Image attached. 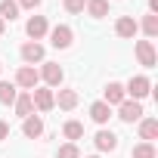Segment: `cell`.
<instances>
[{
  "label": "cell",
  "mask_w": 158,
  "mask_h": 158,
  "mask_svg": "<svg viewBox=\"0 0 158 158\" xmlns=\"http://www.w3.org/2000/svg\"><path fill=\"white\" fill-rule=\"evenodd\" d=\"M124 93H130V96H133V99L139 102V99H146V96L152 93V81H149L146 74H136V77H130V81H127Z\"/></svg>",
  "instance_id": "cell-1"
},
{
  "label": "cell",
  "mask_w": 158,
  "mask_h": 158,
  "mask_svg": "<svg viewBox=\"0 0 158 158\" xmlns=\"http://www.w3.org/2000/svg\"><path fill=\"white\" fill-rule=\"evenodd\" d=\"M31 102H34L37 112H50V109L56 106V93H53L50 87H34V90H31Z\"/></svg>",
  "instance_id": "cell-2"
},
{
  "label": "cell",
  "mask_w": 158,
  "mask_h": 158,
  "mask_svg": "<svg viewBox=\"0 0 158 158\" xmlns=\"http://www.w3.org/2000/svg\"><path fill=\"white\" fill-rule=\"evenodd\" d=\"M143 102H136V99H124L121 106H118V118L121 121H127V124H133V121H143Z\"/></svg>",
  "instance_id": "cell-3"
},
{
  "label": "cell",
  "mask_w": 158,
  "mask_h": 158,
  "mask_svg": "<svg viewBox=\"0 0 158 158\" xmlns=\"http://www.w3.org/2000/svg\"><path fill=\"white\" fill-rule=\"evenodd\" d=\"M37 84H40V74H37L34 65H22V68L16 71V87H22V90H34Z\"/></svg>",
  "instance_id": "cell-4"
},
{
  "label": "cell",
  "mask_w": 158,
  "mask_h": 158,
  "mask_svg": "<svg viewBox=\"0 0 158 158\" xmlns=\"http://www.w3.org/2000/svg\"><path fill=\"white\" fill-rule=\"evenodd\" d=\"M71 40H74V31H71L68 25H56V28L50 31V44H53L56 50H68Z\"/></svg>",
  "instance_id": "cell-5"
},
{
  "label": "cell",
  "mask_w": 158,
  "mask_h": 158,
  "mask_svg": "<svg viewBox=\"0 0 158 158\" xmlns=\"http://www.w3.org/2000/svg\"><path fill=\"white\" fill-rule=\"evenodd\" d=\"M37 74H40V81H44L47 87H59V84H62V77H65V71H62L56 62H44V68H40Z\"/></svg>",
  "instance_id": "cell-6"
},
{
  "label": "cell",
  "mask_w": 158,
  "mask_h": 158,
  "mask_svg": "<svg viewBox=\"0 0 158 158\" xmlns=\"http://www.w3.org/2000/svg\"><path fill=\"white\" fill-rule=\"evenodd\" d=\"M136 59H139V65H143V68H155L158 56H155L152 40H136Z\"/></svg>",
  "instance_id": "cell-7"
},
{
  "label": "cell",
  "mask_w": 158,
  "mask_h": 158,
  "mask_svg": "<svg viewBox=\"0 0 158 158\" xmlns=\"http://www.w3.org/2000/svg\"><path fill=\"white\" fill-rule=\"evenodd\" d=\"M47 31H50V25H47V16H31V19L25 22V34H28L31 40H40Z\"/></svg>",
  "instance_id": "cell-8"
},
{
  "label": "cell",
  "mask_w": 158,
  "mask_h": 158,
  "mask_svg": "<svg viewBox=\"0 0 158 158\" xmlns=\"http://www.w3.org/2000/svg\"><path fill=\"white\" fill-rule=\"evenodd\" d=\"M136 31H139V25H136V19H133V16H121V19L115 22V34H118V37H124V40H127V37H133Z\"/></svg>",
  "instance_id": "cell-9"
},
{
  "label": "cell",
  "mask_w": 158,
  "mask_h": 158,
  "mask_svg": "<svg viewBox=\"0 0 158 158\" xmlns=\"http://www.w3.org/2000/svg\"><path fill=\"white\" fill-rule=\"evenodd\" d=\"M93 143H96L99 152H115V149H118V136H115L112 130H99V133L93 136Z\"/></svg>",
  "instance_id": "cell-10"
},
{
  "label": "cell",
  "mask_w": 158,
  "mask_h": 158,
  "mask_svg": "<svg viewBox=\"0 0 158 158\" xmlns=\"http://www.w3.org/2000/svg\"><path fill=\"white\" fill-rule=\"evenodd\" d=\"M22 59H25L28 65H34V62H44V47H40L37 40H28V44L22 47Z\"/></svg>",
  "instance_id": "cell-11"
},
{
  "label": "cell",
  "mask_w": 158,
  "mask_h": 158,
  "mask_svg": "<svg viewBox=\"0 0 158 158\" xmlns=\"http://www.w3.org/2000/svg\"><path fill=\"white\" fill-rule=\"evenodd\" d=\"M124 99H127V93H124V84H115V81H112V84L106 87V99H102V102H106V106H121Z\"/></svg>",
  "instance_id": "cell-12"
},
{
  "label": "cell",
  "mask_w": 158,
  "mask_h": 158,
  "mask_svg": "<svg viewBox=\"0 0 158 158\" xmlns=\"http://www.w3.org/2000/svg\"><path fill=\"white\" fill-rule=\"evenodd\" d=\"M22 133H25L28 139H37V136L44 133V121H40L37 115H28V118H25V124H22Z\"/></svg>",
  "instance_id": "cell-13"
},
{
  "label": "cell",
  "mask_w": 158,
  "mask_h": 158,
  "mask_svg": "<svg viewBox=\"0 0 158 158\" xmlns=\"http://www.w3.org/2000/svg\"><path fill=\"white\" fill-rule=\"evenodd\" d=\"M77 102H81L77 90H59V96H56V106H59V109H65V112H71Z\"/></svg>",
  "instance_id": "cell-14"
},
{
  "label": "cell",
  "mask_w": 158,
  "mask_h": 158,
  "mask_svg": "<svg viewBox=\"0 0 158 158\" xmlns=\"http://www.w3.org/2000/svg\"><path fill=\"white\" fill-rule=\"evenodd\" d=\"M90 118H93L96 124H109V118H112V106H106L102 99L93 102V106H90Z\"/></svg>",
  "instance_id": "cell-15"
},
{
  "label": "cell",
  "mask_w": 158,
  "mask_h": 158,
  "mask_svg": "<svg viewBox=\"0 0 158 158\" xmlns=\"http://www.w3.org/2000/svg\"><path fill=\"white\" fill-rule=\"evenodd\" d=\"M155 136H158V121L155 118H143L139 121V139L143 143H152Z\"/></svg>",
  "instance_id": "cell-16"
},
{
  "label": "cell",
  "mask_w": 158,
  "mask_h": 158,
  "mask_svg": "<svg viewBox=\"0 0 158 158\" xmlns=\"http://www.w3.org/2000/svg\"><path fill=\"white\" fill-rule=\"evenodd\" d=\"M13 106H16V115H19V118H28V115L34 112V102H31V93H19Z\"/></svg>",
  "instance_id": "cell-17"
},
{
  "label": "cell",
  "mask_w": 158,
  "mask_h": 158,
  "mask_svg": "<svg viewBox=\"0 0 158 158\" xmlns=\"http://www.w3.org/2000/svg\"><path fill=\"white\" fill-rule=\"evenodd\" d=\"M16 16H19V3H16V0H0V19L13 22Z\"/></svg>",
  "instance_id": "cell-18"
},
{
  "label": "cell",
  "mask_w": 158,
  "mask_h": 158,
  "mask_svg": "<svg viewBox=\"0 0 158 158\" xmlns=\"http://www.w3.org/2000/svg\"><path fill=\"white\" fill-rule=\"evenodd\" d=\"M87 13H90L93 19L109 16V0H87Z\"/></svg>",
  "instance_id": "cell-19"
},
{
  "label": "cell",
  "mask_w": 158,
  "mask_h": 158,
  "mask_svg": "<svg viewBox=\"0 0 158 158\" xmlns=\"http://www.w3.org/2000/svg\"><path fill=\"white\" fill-rule=\"evenodd\" d=\"M16 84H10V81H0V102H3V106H13L16 102Z\"/></svg>",
  "instance_id": "cell-20"
},
{
  "label": "cell",
  "mask_w": 158,
  "mask_h": 158,
  "mask_svg": "<svg viewBox=\"0 0 158 158\" xmlns=\"http://www.w3.org/2000/svg\"><path fill=\"white\" fill-rule=\"evenodd\" d=\"M62 133H65V139H81L84 136V124L81 121H65V127H62Z\"/></svg>",
  "instance_id": "cell-21"
},
{
  "label": "cell",
  "mask_w": 158,
  "mask_h": 158,
  "mask_svg": "<svg viewBox=\"0 0 158 158\" xmlns=\"http://www.w3.org/2000/svg\"><path fill=\"white\" fill-rule=\"evenodd\" d=\"M143 31H146V37H149V40H152V37H158V16H152V13H149V16L143 19Z\"/></svg>",
  "instance_id": "cell-22"
},
{
  "label": "cell",
  "mask_w": 158,
  "mask_h": 158,
  "mask_svg": "<svg viewBox=\"0 0 158 158\" xmlns=\"http://www.w3.org/2000/svg\"><path fill=\"white\" fill-rule=\"evenodd\" d=\"M130 158H155V146L152 143H139V146H133Z\"/></svg>",
  "instance_id": "cell-23"
},
{
  "label": "cell",
  "mask_w": 158,
  "mask_h": 158,
  "mask_svg": "<svg viewBox=\"0 0 158 158\" xmlns=\"http://www.w3.org/2000/svg\"><path fill=\"white\" fill-rule=\"evenodd\" d=\"M56 158H81V149H77L74 143H65V146H59Z\"/></svg>",
  "instance_id": "cell-24"
},
{
  "label": "cell",
  "mask_w": 158,
  "mask_h": 158,
  "mask_svg": "<svg viewBox=\"0 0 158 158\" xmlns=\"http://www.w3.org/2000/svg\"><path fill=\"white\" fill-rule=\"evenodd\" d=\"M87 0H65V13H84Z\"/></svg>",
  "instance_id": "cell-25"
},
{
  "label": "cell",
  "mask_w": 158,
  "mask_h": 158,
  "mask_svg": "<svg viewBox=\"0 0 158 158\" xmlns=\"http://www.w3.org/2000/svg\"><path fill=\"white\" fill-rule=\"evenodd\" d=\"M16 3H19V10H37L40 0H16Z\"/></svg>",
  "instance_id": "cell-26"
},
{
  "label": "cell",
  "mask_w": 158,
  "mask_h": 158,
  "mask_svg": "<svg viewBox=\"0 0 158 158\" xmlns=\"http://www.w3.org/2000/svg\"><path fill=\"white\" fill-rule=\"evenodd\" d=\"M6 136H10V124H6V121H0V143H3Z\"/></svg>",
  "instance_id": "cell-27"
},
{
  "label": "cell",
  "mask_w": 158,
  "mask_h": 158,
  "mask_svg": "<svg viewBox=\"0 0 158 158\" xmlns=\"http://www.w3.org/2000/svg\"><path fill=\"white\" fill-rule=\"evenodd\" d=\"M149 13H152V16H158V0H149Z\"/></svg>",
  "instance_id": "cell-28"
},
{
  "label": "cell",
  "mask_w": 158,
  "mask_h": 158,
  "mask_svg": "<svg viewBox=\"0 0 158 158\" xmlns=\"http://www.w3.org/2000/svg\"><path fill=\"white\" fill-rule=\"evenodd\" d=\"M3 28H6V22H3V19H0V34H3Z\"/></svg>",
  "instance_id": "cell-29"
},
{
  "label": "cell",
  "mask_w": 158,
  "mask_h": 158,
  "mask_svg": "<svg viewBox=\"0 0 158 158\" xmlns=\"http://www.w3.org/2000/svg\"><path fill=\"white\" fill-rule=\"evenodd\" d=\"M90 158H99V155H90Z\"/></svg>",
  "instance_id": "cell-30"
}]
</instances>
